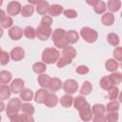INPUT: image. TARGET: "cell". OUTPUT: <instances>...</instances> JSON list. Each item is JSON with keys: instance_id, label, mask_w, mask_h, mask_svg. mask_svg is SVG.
<instances>
[{"instance_id": "obj_1", "label": "cell", "mask_w": 122, "mask_h": 122, "mask_svg": "<svg viewBox=\"0 0 122 122\" xmlns=\"http://www.w3.org/2000/svg\"><path fill=\"white\" fill-rule=\"evenodd\" d=\"M54 46L58 49H64L68 46V41L66 38V30L63 29H55L51 35Z\"/></svg>"}, {"instance_id": "obj_2", "label": "cell", "mask_w": 122, "mask_h": 122, "mask_svg": "<svg viewBox=\"0 0 122 122\" xmlns=\"http://www.w3.org/2000/svg\"><path fill=\"white\" fill-rule=\"evenodd\" d=\"M60 52L54 48H46L42 52V60L45 64L55 63L59 58Z\"/></svg>"}, {"instance_id": "obj_3", "label": "cell", "mask_w": 122, "mask_h": 122, "mask_svg": "<svg viewBox=\"0 0 122 122\" xmlns=\"http://www.w3.org/2000/svg\"><path fill=\"white\" fill-rule=\"evenodd\" d=\"M80 35L81 37L88 43H93L97 40L98 38V33L95 30L89 28V27H84L80 30Z\"/></svg>"}, {"instance_id": "obj_4", "label": "cell", "mask_w": 122, "mask_h": 122, "mask_svg": "<svg viewBox=\"0 0 122 122\" xmlns=\"http://www.w3.org/2000/svg\"><path fill=\"white\" fill-rule=\"evenodd\" d=\"M21 108V101L19 98H11L9 103H8V106H7V110H6V112H7V115L11 118L12 116L18 114V112Z\"/></svg>"}, {"instance_id": "obj_5", "label": "cell", "mask_w": 122, "mask_h": 122, "mask_svg": "<svg viewBox=\"0 0 122 122\" xmlns=\"http://www.w3.org/2000/svg\"><path fill=\"white\" fill-rule=\"evenodd\" d=\"M35 30H36V36L42 41H46L50 37V35L51 34V31H52L51 27H47V26H43V25L38 26Z\"/></svg>"}, {"instance_id": "obj_6", "label": "cell", "mask_w": 122, "mask_h": 122, "mask_svg": "<svg viewBox=\"0 0 122 122\" xmlns=\"http://www.w3.org/2000/svg\"><path fill=\"white\" fill-rule=\"evenodd\" d=\"M79 116H80V118L83 120V121H85V122H87V121H90V120H92V108H91V106H90V104L87 102L79 111Z\"/></svg>"}, {"instance_id": "obj_7", "label": "cell", "mask_w": 122, "mask_h": 122, "mask_svg": "<svg viewBox=\"0 0 122 122\" xmlns=\"http://www.w3.org/2000/svg\"><path fill=\"white\" fill-rule=\"evenodd\" d=\"M65 92L67 94H72L78 90V83L73 79H68L66 80L62 85Z\"/></svg>"}, {"instance_id": "obj_8", "label": "cell", "mask_w": 122, "mask_h": 122, "mask_svg": "<svg viewBox=\"0 0 122 122\" xmlns=\"http://www.w3.org/2000/svg\"><path fill=\"white\" fill-rule=\"evenodd\" d=\"M22 6L17 1H10L7 6V12L9 15H17L19 12H21Z\"/></svg>"}, {"instance_id": "obj_9", "label": "cell", "mask_w": 122, "mask_h": 122, "mask_svg": "<svg viewBox=\"0 0 122 122\" xmlns=\"http://www.w3.org/2000/svg\"><path fill=\"white\" fill-rule=\"evenodd\" d=\"M24 85H25L24 80H22L20 78H16L10 84V92L13 93H20V92L24 89Z\"/></svg>"}, {"instance_id": "obj_10", "label": "cell", "mask_w": 122, "mask_h": 122, "mask_svg": "<svg viewBox=\"0 0 122 122\" xmlns=\"http://www.w3.org/2000/svg\"><path fill=\"white\" fill-rule=\"evenodd\" d=\"M24 56H25V51L20 47H15L10 51V57L14 61H20L24 58Z\"/></svg>"}, {"instance_id": "obj_11", "label": "cell", "mask_w": 122, "mask_h": 122, "mask_svg": "<svg viewBox=\"0 0 122 122\" xmlns=\"http://www.w3.org/2000/svg\"><path fill=\"white\" fill-rule=\"evenodd\" d=\"M23 35V30L20 27L14 26L12 28L10 29L9 30V36L12 39V40H19Z\"/></svg>"}, {"instance_id": "obj_12", "label": "cell", "mask_w": 122, "mask_h": 122, "mask_svg": "<svg viewBox=\"0 0 122 122\" xmlns=\"http://www.w3.org/2000/svg\"><path fill=\"white\" fill-rule=\"evenodd\" d=\"M62 85H63V83H62V81H61L59 78L53 77V78H51L48 88H49L51 92H56V91H58V90L61 89Z\"/></svg>"}, {"instance_id": "obj_13", "label": "cell", "mask_w": 122, "mask_h": 122, "mask_svg": "<svg viewBox=\"0 0 122 122\" xmlns=\"http://www.w3.org/2000/svg\"><path fill=\"white\" fill-rule=\"evenodd\" d=\"M57 102H58V97L54 93H48V95H47V97L45 99L44 104L48 108H53V107L56 106Z\"/></svg>"}, {"instance_id": "obj_14", "label": "cell", "mask_w": 122, "mask_h": 122, "mask_svg": "<svg viewBox=\"0 0 122 122\" xmlns=\"http://www.w3.org/2000/svg\"><path fill=\"white\" fill-rule=\"evenodd\" d=\"M49 7H50V5H49V3H48L47 1L41 0V1H39V2L37 3V5H36V10H37V12H38L39 14L44 15V14H46V13L48 12Z\"/></svg>"}, {"instance_id": "obj_15", "label": "cell", "mask_w": 122, "mask_h": 122, "mask_svg": "<svg viewBox=\"0 0 122 122\" xmlns=\"http://www.w3.org/2000/svg\"><path fill=\"white\" fill-rule=\"evenodd\" d=\"M48 93H49V92H48L47 90H45V89H40V90H38V91L36 92V93H35V96H34L35 102L38 103V104L44 103V102H45V99H46V97H47V95H48Z\"/></svg>"}, {"instance_id": "obj_16", "label": "cell", "mask_w": 122, "mask_h": 122, "mask_svg": "<svg viewBox=\"0 0 122 122\" xmlns=\"http://www.w3.org/2000/svg\"><path fill=\"white\" fill-rule=\"evenodd\" d=\"M66 38H67V41H68V44H74L78 41L79 39V34L73 30H71L69 31H66Z\"/></svg>"}, {"instance_id": "obj_17", "label": "cell", "mask_w": 122, "mask_h": 122, "mask_svg": "<svg viewBox=\"0 0 122 122\" xmlns=\"http://www.w3.org/2000/svg\"><path fill=\"white\" fill-rule=\"evenodd\" d=\"M62 54H63V56H65V57H67V58L72 60V59L76 56V51H75V49H74L73 47H71V46H67L66 48L63 49Z\"/></svg>"}, {"instance_id": "obj_18", "label": "cell", "mask_w": 122, "mask_h": 122, "mask_svg": "<svg viewBox=\"0 0 122 122\" xmlns=\"http://www.w3.org/2000/svg\"><path fill=\"white\" fill-rule=\"evenodd\" d=\"M92 7H93V10L98 14H101V13L105 12V10L107 9L106 3L104 1H101V0H96Z\"/></svg>"}, {"instance_id": "obj_19", "label": "cell", "mask_w": 122, "mask_h": 122, "mask_svg": "<svg viewBox=\"0 0 122 122\" xmlns=\"http://www.w3.org/2000/svg\"><path fill=\"white\" fill-rule=\"evenodd\" d=\"M101 22L105 26H112L114 22V15L112 12H106L102 15Z\"/></svg>"}, {"instance_id": "obj_20", "label": "cell", "mask_w": 122, "mask_h": 122, "mask_svg": "<svg viewBox=\"0 0 122 122\" xmlns=\"http://www.w3.org/2000/svg\"><path fill=\"white\" fill-rule=\"evenodd\" d=\"M62 11H63V7L58 4H53V5L50 6L49 10H48L50 15H51V16H58Z\"/></svg>"}, {"instance_id": "obj_21", "label": "cell", "mask_w": 122, "mask_h": 122, "mask_svg": "<svg viewBox=\"0 0 122 122\" xmlns=\"http://www.w3.org/2000/svg\"><path fill=\"white\" fill-rule=\"evenodd\" d=\"M10 93H11L10 88L8 85L4 84V85H2V86L0 87V99H1V100H6V99H8V98L10 96Z\"/></svg>"}, {"instance_id": "obj_22", "label": "cell", "mask_w": 122, "mask_h": 122, "mask_svg": "<svg viewBox=\"0 0 122 122\" xmlns=\"http://www.w3.org/2000/svg\"><path fill=\"white\" fill-rule=\"evenodd\" d=\"M105 68H106L107 71L114 72L117 70V68H118V62L115 61L114 59H112V58L108 59L106 61V63H105Z\"/></svg>"}, {"instance_id": "obj_23", "label": "cell", "mask_w": 122, "mask_h": 122, "mask_svg": "<svg viewBox=\"0 0 122 122\" xmlns=\"http://www.w3.org/2000/svg\"><path fill=\"white\" fill-rule=\"evenodd\" d=\"M50 80H51V77L48 75V74H40L37 78V81H38V84L42 87V88H48L49 86V83H50Z\"/></svg>"}, {"instance_id": "obj_24", "label": "cell", "mask_w": 122, "mask_h": 122, "mask_svg": "<svg viewBox=\"0 0 122 122\" xmlns=\"http://www.w3.org/2000/svg\"><path fill=\"white\" fill-rule=\"evenodd\" d=\"M120 7H121V2L119 0H110V1H108V9L112 12L118 11L120 10Z\"/></svg>"}, {"instance_id": "obj_25", "label": "cell", "mask_w": 122, "mask_h": 122, "mask_svg": "<svg viewBox=\"0 0 122 122\" xmlns=\"http://www.w3.org/2000/svg\"><path fill=\"white\" fill-rule=\"evenodd\" d=\"M33 97V93L31 92V90L30 89H23L20 92V98L23 99L24 101H30Z\"/></svg>"}, {"instance_id": "obj_26", "label": "cell", "mask_w": 122, "mask_h": 122, "mask_svg": "<svg viewBox=\"0 0 122 122\" xmlns=\"http://www.w3.org/2000/svg\"><path fill=\"white\" fill-rule=\"evenodd\" d=\"M60 104L65 108H70L73 104V98L70 94L63 95L60 99Z\"/></svg>"}, {"instance_id": "obj_27", "label": "cell", "mask_w": 122, "mask_h": 122, "mask_svg": "<svg viewBox=\"0 0 122 122\" xmlns=\"http://www.w3.org/2000/svg\"><path fill=\"white\" fill-rule=\"evenodd\" d=\"M107 40H108L109 44H111L112 46H114V47L118 46V45H119V42H120L119 36H118L116 33H114V32L109 33L108 36H107Z\"/></svg>"}, {"instance_id": "obj_28", "label": "cell", "mask_w": 122, "mask_h": 122, "mask_svg": "<svg viewBox=\"0 0 122 122\" xmlns=\"http://www.w3.org/2000/svg\"><path fill=\"white\" fill-rule=\"evenodd\" d=\"M109 78H110V80H111L112 86L118 85V84H120L121 81H122V74H121L120 72L114 71V72H112L111 75H109Z\"/></svg>"}, {"instance_id": "obj_29", "label": "cell", "mask_w": 122, "mask_h": 122, "mask_svg": "<svg viewBox=\"0 0 122 122\" xmlns=\"http://www.w3.org/2000/svg\"><path fill=\"white\" fill-rule=\"evenodd\" d=\"M100 87L105 90V91H109L111 88H112V84L109 78V76H103L101 79H100Z\"/></svg>"}, {"instance_id": "obj_30", "label": "cell", "mask_w": 122, "mask_h": 122, "mask_svg": "<svg viewBox=\"0 0 122 122\" xmlns=\"http://www.w3.org/2000/svg\"><path fill=\"white\" fill-rule=\"evenodd\" d=\"M46 69H47L46 64L43 62H36L32 65V71L36 73H39V74H42L46 71Z\"/></svg>"}, {"instance_id": "obj_31", "label": "cell", "mask_w": 122, "mask_h": 122, "mask_svg": "<svg viewBox=\"0 0 122 122\" xmlns=\"http://www.w3.org/2000/svg\"><path fill=\"white\" fill-rule=\"evenodd\" d=\"M92 85L91 82L89 81H85L81 87V90H80V93L83 94V95H88L92 92Z\"/></svg>"}, {"instance_id": "obj_32", "label": "cell", "mask_w": 122, "mask_h": 122, "mask_svg": "<svg viewBox=\"0 0 122 122\" xmlns=\"http://www.w3.org/2000/svg\"><path fill=\"white\" fill-rule=\"evenodd\" d=\"M92 114L94 115H104V112L106 111L105 106L102 104H94L92 108Z\"/></svg>"}, {"instance_id": "obj_33", "label": "cell", "mask_w": 122, "mask_h": 122, "mask_svg": "<svg viewBox=\"0 0 122 122\" xmlns=\"http://www.w3.org/2000/svg\"><path fill=\"white\" fill-rule=\"evenodd\" d=\"M34 11V8L32 5H26L21 9V14L23 17H30L32 15Z\"/></svg>"}, {"instance_id": "obj_34", "label": "cell", "mask_w": 122, "mask_h": 122, "mask_svg": "<svg viewBox=\"0 0 122 122\" xmlns=\"http://www.w3.org/2000/svg\"><path fill=\"white\" fill-rule=\"evenodd\" d=\"M12 78V74L8 71H0V82L7 84L9 83Z\"/></svg>"}, {"instance_id": "obj_35", "label": "cell", "mask_w": 122, "mask_h": 122, "mask_svg": "<svg viewBox=\"0 0 122 122\" xmlns=\"http://www.w3.org/2000/svg\"><path fill=\"white\" fill-rule=\"evenodd\" d=\"M87 103V101H86V99L83 97V96H81V95H79V96H76L74 99H73V105H74V108L76 109V110H80L85 104Z\"/></svg>"}, {"instance_id": "obj_36", "label": "cell", "mask_w": 122, "mask_h": 122, "mask_svg": "<svg viewBox=\"0 0 122 122\" xmlns=\"http://www.w3.org/2000/svg\"><path fill=\"white\" fill-rule=\"evenodd\" d=\"M20 110L22 111L23 113H28V114H33L34 112H35L34 107L31 104H29V103H23V104H21Z\"/></svg>"}, {"instance_id": "obj_37", "label": "cell", "mask_w": 122, "mask_h": 122, "mask_svg": "<svg viewBox=\"0 0 122 122\" xmlns=\"http://www.w3.org/2000/svg\"><path fill=\"white\" fill-rule=\"evenodd\" d=\"M24 34L29 39H34L35 36H36V30H35L34 28H32L30 26H28L24 30Z\"/></svg>"}, {"instance_id": "obj_38", "label": "cell", "mask_w": 122, "mask_h": 122, "mask_svg": "<svg viewBox=\"0 0 122 122\" xmlns=\"http://www.w3.org/2000/svg\"><path fill=\"white\" fill-rule=\"evenodd\" d=\"M105 109L108 111V112H117L119 110V103L116 101V100H113V101H111L110 103L107 104V106L105 107Z\"/></svg>"}, {"instance_id": "obj_39", "label": "cell", "mask_w": 122, "mask_h": 122, "mask_svg": "<svg viewBox=\"0 0 122 122\" xmlns=\"http://www.w3.org/2000/svg\"><path fill=\"white\" fill-rule=\"evenodd\" d=\"M118 95H119V89L117 88V87H112V88H111L110 90H109V94H108V97H109V99H111L112 101H113V100H115L117 97H118Z\"/></svg>"}, {"instance_id": "obj_40", "label": "cell", "mask_w": 122, "mask_h": 122, "mask_svg": "<svg viewBox=\"0 0 122 122\" xmlns=\"http://www.w3.org/2000/svg\"><path fill=\"white\" fill-rule=\"evenodd\" d=\"M12 24H13V20H12V18L10 17V16H5V17L0 21L1 27H2V28H6V29L10 28V27L12 26Z\"/></svg>"}, {"instance_id": "obj_41", "label": "cell", "mask_w": 122, "mask_h": 122, "mask_svg": "<svg viewBox=\"0 0 122 122\" xmlns=\"http://www.w3.org/2000/svg\"><path fill=\"white\" fill-rule=\"evenodd\" d=\"M71 63V60L67 58V57H65V56H62V57L58 58V60L56 61V65H57L58 68H63L66 65H69Z\"/></svg>"}, {"instance_id": "obj_42", "label": "cell", "mask_w": 122, "mask_h": 122, "mask_svg": "<svg viewBox=\"0 0 122 122\" xmlns=\"http://www.w3.org/2000/svg\"><path fill=\"white\" fill-rule=\"evenodd\" d=\"M105 117H106V121L107 122H117L118 118H119V115H118V113L116 112H111Z\"/></svg>"}, {"instance_id": "obj_43", "label": "cell", "mask_w": 122, "mask_h": 122, "mask_svg": "<svg viewBox=\"0 0 122 122\" xmlns=\"http://www.w3.org/2000/svg\"><path fill=\"white\" fill-rule=\"evenodd\" d=\"M10 62V55L7 51H1L0 52V65L5 66Z\"/></svg>"}, {"instance_id": "obj_44", "label": "cell", "mask_w": 122, "mask_h": 122, "mask_svg": "<svg viewBox=\"0 0 122 122\" xmlns=\"http://www.w3.org/2000/svg\"><path fill=\"white\" fill-rule=\"evenodd\" d=\"M64 15L67 17V18H70V19H72V18H75L77 17V12L74 10H64Z\"/></svg>"}, {"instance_id": "obj_45", "label": "cell", "mask_w": 122, "mask_h": 122, "mask_svg": "<svg viewBox=\"0 0 122 122\" xmlns=\"http://www.w3.org/2000/svg\"><path fill=\"white\" fill-rule=\"evenodd\" d=\"M52 24V19L51 16L49 15H44L43 18L41 19V24L43 26H47V27H51V25Z\"/></svg>"}, {"instance_id": "obj_46", "label": "cell", "mask_w": 122, "mask_h": 122, "mask_svg": "<svg viewBox=\"0 0 122 122\" xmlns=\"http://www.w3.org/2000/svg\"><path fill=\"white\" fill-rule=\"evenodd\" d=\"M75 71H76V73H78V74L84 75V74H87V73L89 72V68H88L87 66L80 65V66H78V67L75 69Z\"/></svg>"}, {"instance_id": "obj_47", "label": "cell", "mask_w": 122, "mask_h": 122, "mask_svg": "<svg viewBox=\"0 0 122 122\" xmlns=\"http://www.w3.org/2000/svg\"><path fill=\"white\" fill-rule=\"evenodd\" d=\"M113 56L118 61H121L122 60V48L121 47H116L114 49V51H113Z\"/></svg>"}, {"instance_id": "obj_48", "label": "cell", "mask_w": 122, "mask_h": 122, "mask_svg": "<svg viewBox=\"0 0 122 122\" xmlns=\"http://www.w3.org/2000/svg\"><path fill=\"white\" fill-rule=\"evenodd\" d=\"M22 120L23 122H34V119L32 117L31 114H28V113H22L21 114Z\"/></svg>"}, {"instance_id": "obj_49", "label": "cell", "mask_w": 122, "mask_h": 122, "mask_svg": "<svg viewBox=\"0 0 122 122\" xmlns=\"http://www.w3.org/2000/svg\"><path fill=\"white\" fill-rule=\"evenodd\" d=\"M92 122H107L105 115H94L92 118Z\"/></svg>"}, {"instance_id": "obj_50", "label": "cell", "mask_w": 122, "mask_h": 122, "mask_svg": "<svg viewBox=\"0 0 122 122\" xmlns=\"http://www.w3.org/2000/svg\"><path fill=\"white\" fill-rule=\"evenodd\" d=\"M10 122H23V120H22L21 115L16 114V115H14L10 118Z\"/></svg>"}, {"instance_id": "obj_51", "label": "cell", "mask_w": 122, "mask_h": 122, "mask_svg": "<svg viewBox=\"0 0 122 122\" xmlns=\"http://www.w3.org/2000/svg\"><path fill=\"white\" fill-rule=\"evenodd\" d=\"M4 17H5V11H4L3 10H1V9H0V21H1Z\"/></svg>"}, {"instance_id": "obj_52", "label": "cell", "mask_w": 122, "mask_h": 122, "mask_svg": "<svg viewBox=\"0 0 122 122\" xmlns=\"http://www.w3.org/2000/svg\"><path fill=\"white\" fill-rule=\"evenodd\" d=\"M4 109H5V104H4L2 101H0V112H3V111H4Z\"/></svg>"}, {"instance_id": "obj_53", "label": "cell", "mask_w": 122, "mask_h": 122, "mask_svg": "<svg viewBox=\"0 0 122 122\" xmlns=\"http://www.w3.org/2000/svg\"><path fill=\"white\" fill-rule=\"evenodd\" d=\"M3 32H4V31H3V29H2V28H0V37L3 35Z\"/></svg>"}, {"instance_id": "obj_54", "label": "cell", "mask_w": 122, "mask_h": 122, "mask_svg": "<svg viewBox=\"0 0 122 122\" xmlns=\"http://www.w3.org/2000/svg\"><path fill=\"white\" fill-rule=\"evenodd\" d=\"M2 4H3V1H2V0H0V6H1Z\"/></svg>"}, {"instance_id": "obj_55", "label": "cell", "mask_w": 122, "mask_h": 122, "mask_svg": "<svg viewBox=\"0 0 122 122\" xmlns=\"http://www.w3.org/2000/svg\"><path fill=\"white\" fill-rule=\"evenodd\" d=\"M1 51H2V50H1V48H0V52H1Z\"/></svg>"}, {"instance_id": "obj_56", "label": "cell", "mask_w": 122, "mask_h": 122, "mask_svg": "<svg viewBox=\"0 0 122 122\" xmlns=\"http://www.w3.org/2000/svg\"><path fill=\"white\" fill-rule=\"evenodd\" d=\"M0 121H1V116H0Z\"/></svg>"}, {"instance_id": "obj_57", "label": "cell", "mask_w": 122, "mask_h": 122, "mask_svg": "<svg viewBox=\"0 0 122 122\" xmlns=\"http://www.w3.org/2000/svg\"><path fill=\"white\" fill-rule=\"evenodd\" d=\"M0 87H1V85H0Z\"/></svg>"}]
</instances>
